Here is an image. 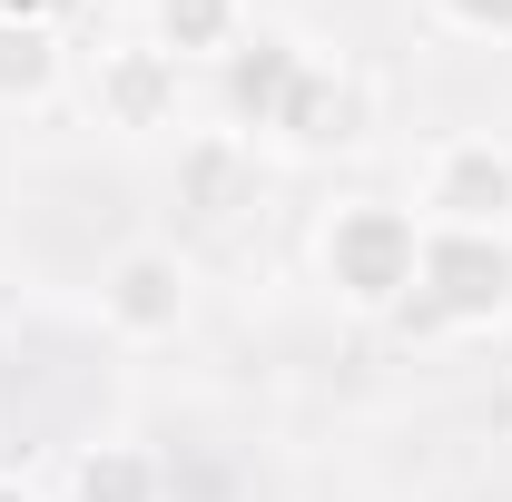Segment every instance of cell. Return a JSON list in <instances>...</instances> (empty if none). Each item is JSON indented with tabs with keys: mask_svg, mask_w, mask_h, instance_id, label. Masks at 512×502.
Returning <instances> with one entry per match:
<instances>
[{
	"mask_svg": "<svg viewBox=\"0 0 512 502\" xmlns=\"http://www.w3.org/2000/svg\"><path fill=\"white\" fill-rule=\"evenodd\" d=\"M178 207H197V217H247L256 207V138L247 128H188L178 138Z\"/></svg>",
	"mask_w": 512,
	"mask_h": 502,
	"instance_id": "7",
	"label": "cell"
},
{
	"mask_svg": "<svg viewBox=\"0 0 512 502\" xmlns=\"http://www.w3.org/2000/svg\"><path fill=\"white\" fill-rule=\"evenodd\" d=\"M414 217L424 227H512V138H493V128L434 138L424 178H414Z\"/></svg>",
	"mask_w": 512,
	"mask_h": 502,
	"instance_id": "3",
	"label": "cell"
},
{
	"mask_svg": "<svg viewBox=\"0 0 512 502\" xmlns=\"http://www.w3.org/2000/svg\"><path fill=\"white\" fill-rule=\"evenodd\" d=\"M69 79V40L50 10H0V109H50Z\"/></svg>",
	"mask_w": 512,
	"mask_h": 502,
	"instance_id": "8",
	"label": "cell"
},
{
	"mask_svg": "<svg viewBox=\"0 0 512 502\" xmlns=\"http://www.w3.org/2000/svg\"><path fill=\"white\" fill-rule=\"evenodd\" d=\"M434 20L463 40H512V0H434Z\"/></svg>",
	"mask_w": 512,
	"mask_h": 502,
	"instance_id": "11",
	"label": "cell"
},
{
	"mask_svg": "<svg viewBox=\"0 0 512 502\" xmlns=\"http://www.w3.org/2000/svg\"><path fill=\"white\" fill-rule=\"evenodd\" d=\"M404 315L434 325V335L512 325V227H424V266H414Z\"/></svg>",
	"mask_w": 512,
	"mask_h": 502,
	"instance_id": "2",
	"label": "cell"
},
{
	"mask_svg": "<svg viewBox=\"0 0 512 502\" xmlns=\"http://www.w3.org/2000/svg\"><path fill=\"white\" fill-rule=\"evenodd\" d=\"M148 40L178 69L237 60V50H247V0H148Z\"/></svg>",
	"mask_w": 512,
	"mask_h": 502,
	"instance_id": "10",
	"label": "cell"
},
{
	"mask_svg": "<svg viewBox=\"0 0 512 502\" xmlns=\"http://www.w3.org/2000/svg\"><path fill=\"white\" fill-rule=\"evenodd\" d=\"M69 502H168V463L148 453L138 434H99L69 453Z\"/></svg>",
	"mask_w": 512,
	"mask_h": 502,
	"instance_id": "9",
	"label": "cell"
},
{
	"mask_svg": "<svg viewBox=\"0 0 512 502\" xmlns=\"http://www.w3.org/2000/svg\"><path fill=\"white\" fill-rule=\"evenodd\" d=\"M178 109H188V69L168 60L148 30L89 50V119H99V128H119V138H158V128H178Z\"/></svg>",
	"mask_w": 512,
	"mask_h": 502,
	"instance_id": "5",
	"label": "cell"
},
{
	"mask_svg": "<svg viewBox=\"0 0 512 502\" xmlns=\"http://www.w3.org/2000/svg\"><path fill=\"white\" fill-rule=\"evenodd\" d=\"M365 119H375L365 79H355V69H335L325 50H296L286 89H276V109H266V128H286V148H355Z\"/></svg>",
	"mask_w": 512,
	"mask_h": 502,
	"instance_id": "6",
	"label": "cell"
},
{
	"mask_svg": "<svg viewBox=\"0 0 512 502\" xmlns=\"http://www.w3.org/2000/svg\"><path fill=\"white\" fill-rule=\"evenodd\" d=\"M0 502H50V493H40L30 473H0Z\"/></svg>",
	"mask_w": 512,
	"mask_h": 502,
	"instance_id": "12",
	"label": "cell"
},
{
	"mask_svg": "<svg viewBox=\"0 0 512 502\" xmlns=\"http://www.w3.org/2000/svg\"><path fill=\"white\" fill-rule=\"evenodd\" d=\"M414 266H424V217L394 197H345L316 227V276L335 286L345 315H404L414 306Z\"/></svg>",
	"mask_w": 512,
	"mask_h": 502,
	"instance_id": "1",
	"label": "cell"
},
{
	"mask_svg": "<svg viewBox=\"0 0 512 502\" xmlns=\"http://www.w3.org/2000/svg\"><path fill=\"white\" fill-rule=\"evenodd\" d=\"M188 306H197V266L168 237H138L99 266V325L119 335V345H168V335H188Z\"/></svg>",
	"mask_w": 512,
	"mask_h": 502,
	"instance_id": "4",
	"label": "cell"
}]
</instances>
